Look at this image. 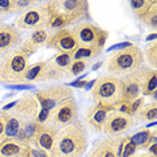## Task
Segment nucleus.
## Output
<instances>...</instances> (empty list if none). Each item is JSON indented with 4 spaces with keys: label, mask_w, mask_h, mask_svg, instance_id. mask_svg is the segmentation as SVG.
<instances>
[{
    "label": "nucleus",
    "mask_w": 157,
    "mask_h": 157,
    "mask_svg": "<svg viewBox=\"0 0 157 157\" xmlns=\"http://www.w3.org/2000/svg\"><path fill=\"white\" fill-rule=\"evenodd\" d=\"M149 69H151L149 66H142L140 70L134 71V73L120 77L121 81H122V99L124 101L132 102L141 95L142 81H144V77L146 75Z\"/></svg>",
    "instance_id": "f8f14e48"
},
{
    "label": "nucleus",
    "mask_w": 157,
    "mask_h": 157,
    "mask_svg": "<svg viewBox=\"0 0 157 157\" xmlns=\"http://www.w3.org/2000/svg\"><path fill=\"white\" fill-rule=\"evenodd\" d=\"M146 151H148V155L149 156L157 157V142H153L152 145H149L148 148H146Z\"/></svg>",
    "instance_id": "ea45409f"
},
{
    "label": "nucleus",
    "mask_w": 157,
    "mask_h": 157,
    "mask_svg": "<svg viewBox=\"0 0 157 157\" xmlns=\"http://www.w3.org/2000/svg\"><path fill=\"white\" fill-rule=\"evenodd\" d=\"M132 157H152V156H149L148 153H138V155H134Z\"/></svg>",
    "instance_id": "a18cd8bd"
},
{
    "label": "nucleus",
    "mask_w": 157,
    "mask_h": 157,
    "mask_svg": "<svg viewBox=\"0 0 157 157\" xmlns=\"http://www.w3.org/2000/svg\"><path fill=\"white\" fill-rule=\"evenodd\" d=\"M58 130L59 129L50 126L47 124H39L33 138V142H31V146L50 153V151L52 149V145H54L55 136L58 133Z\"/></svg>",
    "instance_id": "dca6fc26"
},
{
    "label": "nucleus",
    "mask_w": 157,
    "mask_h": 157,
    "mask_svg": "<svg viewBox=\"0 0 157 157\" xmlns=\"http://www.w3.org/2000/svg\"><path fill=\"white\" fill-rule=\"evenodd\" d=\"M78 116H79V108H78L75 98L73 97L56 105L52 110H50V116L46 124L56 128V129H62V128L77 122Z\"/></svg>",
    "instance_id": "0eeeda50"
},
{
    "label": "nucleus",
    "mask_w": 157,
    "mask_h": 157,
    "mask_svg": "<svg viewBox=\"0 0 157 157\" xmlns=\"http://www.w3.org/2000/svg\"><path fill=\"white\" fill-rule=\"evenodd\" d=\"M17 103V99H15V101H12V102H8V103H6L4 106H3V112H10L11 109H13V106H15Z\"/></svg>",
    "instance_id": "a19ab883"
},
{
    "label": "nucleus",
    "mask_w": 157,
    "mask_h": 157,
    "mask_svg": "<svg viewBox=\"0 0 157 157\" xmlns=\"http://www.w3.org/2000/svg\"><path fill=\"white\" fill-rule=\"evenodd\" d=\"M24 145L13 140H6L3 141L2 149H0V156L3 157H20Z\"/></svg>",
    "instance_id": "b1692460"
},
{
    "label": "nucleus",
    "mask_w": 157,
    "mask_h": 157,
    "mask_svg": "<svg viewBox=\"0 0 157 157\" xmlns=\"http://www.w3.org/2000/svg\"><path fill=\"white\" fill-rule=\"evenodd\" d=\"M34 97L36 98L40 109L52 110L56 105H59L69 98H73L74 91L67 85H52V86L34 93Z\"/></svg>",
    "instance_id": "6e6552de"
},
{
    "label": "nucleus",
    "mask_w": 157,
    "mask_h": 157,
    "mask_svg": "<svg viewBox=\"0 0 157 157\" xmlns=\"http://www.w3.org/2000/svg\"><path fill=\"white\" fill-rule=\"evenodd\" d=\"M125 140H126V136L103 138L102 141H99L94 145V148L90 151L87 157H120L118 146Z\"/></svg>",
    "instance_id": "f3484780"
},
{
    "label": "nucleus",
    "mask_w": 157,
    "mask_h": 157,
    "mask_svg": "<svg viewBox=\"0 0 157 157\" xmlns=\"http://www.w3.org/2000/svg\"><path fill=\"white\" fill-rule=\"evenodd\" d=\"M44 7L47 11L46 30L50 33L90 20L89 2L86 0H56L48 2Z\"/></svg>",
    "instance_id": "f257e3e1"
},
{
    "label": "nucleus",
    "mask_w": 157,
    "mask_h": 157,
    "mask_svg": "<svg viewBox=\"0 0 157 157\" xmlns=\"http://www.w3.org/2000/svg\"><path fill=\"white\" fill-rule=\"evenodd\" d=\"M46 23H47V11L46 7H34V8L27 10L22 15L16 19L15 27L17 30H39V28H46Z\"/></svg>",
    "instance_id": "9b49d317"
},
{
    "label": "nucleus",
    "mask_w": 157,
    "mask_h": 157,
    "mask_svg": "<svg viewBox=\"0 0 157 157\" xmlns=\"http://www.w3.org/2000/svg\"><path fill=\"white\" fill-rule=\"evenodd\" d=\"M89 67V60H73L71 65L67 67L66 75L67 77H75L78 74L83 73Z\"/></svg>",
    "instance_id": "c85d7f7f"
},
{
    "label": "nucleus",
    "mask_w": 157,
    "mask_h": 157,
    "mask_svg": "<svg viewBox=\"0 0 157 157\" xmlns=\"http://www.w3.org/2000/svg\"><path fill=\"white\" fill-rule=\"evenodd\" d=\"M7 121H6V126H4V133H3L2 141L6 140H15V137L17 136L22 126V120L17 118L16 116H13L10 112H7Z\"/></svg>",
    "instance_id": "5701e85b"
},
{
    "label": "nucleus",
    "mask_w": 157,
    "mask_h": 157,
    "mask_svg": "<svg viewBox=\"0 0 157 157\" xmlns=\"http://www.w3.org/2000/svg\"><path fill=\"white\" fill-rule=\"evenodd\" d=\"M28 56L20 47L10 51L0 59V83L4 86L26 83V73L30 67Z\"/></svg>",
    "instance_id": "7ed1b4c3"
},
{
    "label": "nucleus",
    "mask_w": 157,
    "mask_h": 157,
    "mask_svg": "<svg viewBox=\"0 0 157 157\" xmlns=\"http://www.w3.org/2000/svg\"><path fill=\"white\" fill-rule=\"evenodd\" d=\"M48 116H50V110H47V109H39V113H38L35 121H36L38 124H46Z\"/></svg>",
    "instance_id": "e433bc0d"
},
{
    "label": "nucleus",
    "mask_w": 157,
    "mask_h": 157,
    "mask_svg": "<svg viewBox=\"0 0 157 157\" xmlns=\"http://www.w3.org/2000/svg\"><path fill=\"white\" fill-rule=\"evenodd\" d=\"M91 97L95 102L103 105L116 106L122 101V81L120 77L101 75L94 82L91 89Z\"/></svg>",
    "instance_id": "39448f33"
},
{
    "label": "nucleus",
    "mask_w": 157,
    "mask_h": 157,
    "mask_svg": "<svg viewBox=\"0 0 157 157\" xmlns=\"http://www.w3.org/2000/svg\"><path fill=\"white\" fill-rule=\"evenodd\" d=\"M137 151H138V149L136 148L132 142H129L126 140V142H125V145H124L122 155H121V157H132V156H134L136 153H137Z\"/></svg>",
    "instance_id": "72a5a7b5"
},
{
    "label": "nucleus",
    "mask_w": 157,
    "mask_h": 157,
    "mask_svg": "<svg viewBox=\"0 0 157 157\" xmlns=\"http://www.w3.org/2000/svg\"><path fill=\"white\" fill-rule=\"evenodd\" d=\"M50 59L58 67H60V69L65 71L67 70V67L71 65V62H73V56H71V54H67V52H56V54Z\"/></svg>",
    "instance_id": "c756f323"
},
{
    "label": "nucleus",
    "mask_w": 157,
    "mask_h": 157,
    "mask_svg": "<svg viewBox=\"0 0 157 157\" xmlns=\"http://www.w3.org/2000/svg\"><path fill=\"white\" fill-rule=\"evenodd\" d=\"M44 46L51 50H55L56 52H67V54H71L74 50L78 48L79 44H78V40L73 33V30L63 28V30L50 33Z\"/></svg>",
    "instance_id": "9d476101"
},
{
    "label": "nucleus",
    "mask_w": 157,
    "mask_h": 157,
    "mask_svg": "<svg viewBox=\"0 0 157 157\" xmlns=\"http://www.w3.org/2000/svg\"><path fill=\"white\" fill-rule=\"evenodd\" d=\"M133 44V43H130V42H120V43H117V44H113V46H110V47L106 50L108 52H114V51H121V50H125V48H128V47H130V46Z\"/></svg>",
    "instance_id": "c9c22d12"
},
{
    "label": "nucleus",
    "mask_w": 157,
    "mask_h": 157,
    "mask_svg": "<svg viewBox=\"0 0 157 157\" xmlns=\"http://www.w3.org/2000/svg\"><path fill=\"white\" fill-rule=\"evenodd\" d=\"M141 94L144 97H151L152 95L153 99H156V95H157V71L156 69H149L146 75L144 77L142 86H141Z\"/></svg>",
    "instance_id": "4be33fe9"
},
{
    "label": "nucleus",
    "mask_w": 157,
    "mask_h": 157,
    "mask_svg": "<svg viewBox=\"0 0 157 157\" xmlns=\"http://www.w3.org/2000/svg\"><path fill=\"white\" fill-rule=\"evenodd\" d=\"M103 66V62L102 60H99V62H97L95 65H93V67H91V70L93 71H95V70H98V69H101V67Z\"/></svg>",
    "instance_id": "c03bdc74"
},
{
    "label": "nucleus",
    "mask_w": 157,
    "mask_h": 157,
    "mask_svg": "<svg viewBox=\"0 0 157 157\" xmlns=\"http://www.w3.org/2000/svg\"><path fill=\"white\" fill-rule=\"evenodd\" d=\"M129 6H130V10L136 15V17H138L141 22H144L146 16L153 10L157 8V0H132Z\"/></svg>",
    "instance_id": "412c9836"
},
{
    "label": "nucleus",
    "mask_w": 157,
    "mask_h": 157,
    "mask_svg": "<svg viewBox=\"0 0 157 157\" xmlns=\"http://www.w3.org/2000/svg\"><path fill=\"white\" fill-rule=\"evenodd\" d=\"M144 106H145V99H144V97L136 98L134 101H132V114H133V116L138 114L142 110Z\"/></svg>",
    "instance_id": "473e14b6"
},
{
    "label": "nucleus",
    "mask_w": 157,
    "mask_h": 157,
    "mask_svg": "<svg viewBox=\"0 0 157 157\" xmlns=\"http://www.w3.org/2000/svg\"><path fill=\"white\" fill-rule=\"evenodd\" d=\"M8 89H13V90H34L35 85L33 83H22V85H13V86H7Z\"/></svg>",
    "instance_id": "4c0bfd02"
},
{
    "label": "nucleus",
    "mask_w": 157,
    "mask_h": 157,
    "mask_svg": "<svg viewBox=\"0 0 157 157\" xmlns=\"http://www.w3.org/2000/svg\"><path fill=\"white\" fill-rule=\"evenodd\" d=\"M142 66H145L144 51L138 46L132 44L125 50L112 52L106 63V70L109 75L124 77L140 70Z\"/></svg>",
    "instance_id": "20e7f679"
},
{
    "label": "nucleus",
    "mask_w": 157,
    "mask_h": 157,
    "mask_svg": "<svg viewBox=\"0 0 157 157\" xmlns=\"http://www.w3.org/2000/svg\"><path fill=\"white\" fill-rule=\"evenodd\" d=\"M138 117V121L140 122H152V121H156L157 120V103H156V99H153V102L148 103L142 108V110L137 114Z\"/></svg>",
    "instance_id": "a878e982"
},
{
    "label": "nucleus",
    "mask_w": 157,
    "mask_h": 157,
    "mask_svg": "<svg viewBox=\"0 0 157 157\" xmlns=\"http://www.w3.org/2000/svg\"><path fill=\"white\" fill-rule=\"evenodd\" d=\"M66 77V71L56 66L51 59H48L46 60L44 69L42 71V75L39 77L38 82H42V83H44V82H58Z\"/></svg>",
    "instance_id": "aec40b11"
},
{
    "label": "nucleus",
    "mask_w": 157,
    "mask_h": 157,
    "mask_svg": "<svg viewBox=\"0 0 157 157\" xmlns=\"http://www.w3.org/2000/svg\"><path fill=\"white\" fill-rule=\"evenodd\" d=\"M153 126H156V121H152V122H151V124H148L145 128H148V129H151V128H153Z\"/></svg>",
    "instance_id": "49530a36"
},
{
    "label": "nucleus",
    "mask_w": 157,
    "mask_h": 157,
    "mask_svg": "<svg viewBox=\"0 0 157 157\" xmlns=\"http://www.w3.org/2000/svg\"><path fill=\"white\" fill-rule=\"evenodd\" d=\"M112 110H114L113 106L103 105V103L98 102L89 106L86 109V113H85V121H86L87 126L90 128V130L94 133H102L105 120Z\"/></svg>",
    "instance_id": "ddd939ff"
},
{
    "label": "nucleus",
    "mask_w": 157,
    "mask_h": 157,
    "mask_svg": "<svg viewBox=\"0 0 157 157\" xmlns=\"http://www.w3.org/2000/svg\"><path fill=\"white\" fill-rule=\"evenodd\" d=\"M23 42L22 34L15 26L0 24V56H4L10 51L15 50Z\"/></svg>",
    "instance_id": "2eb2a0df"
},
{
    "label": "nucleus",
    "mask_w": 157,
    "mask_h": 157,
    "mask_svg": "<svg viewBox=\"0 0 157 157\" xmlns=\"http://www.w3.org/2000/svg\"><path fill=\"white\" fill-rule=\"evenodd\" d=\"M156 38H157V34L156 33H152V34H149L148 36L145 38V40L146 42H151V43H152V42H156Z\"/></svg>",
    "instance_id": "79ce46f5"
},
{
    "label": "nucleus",
    "mask_w": 157,
    "mask_h": 157,
    "mask_svg": "<svg viewBox=\"0 0 157 157\" xmlns=\"http://www.w3.org/2000/svg\"><path fill=\"white\" fill-rule=\"evenodd\" d=\"M144 59L148 62V66L151 69H156L157 66V42L148 43L144 52Z\"/></svg>",
    "instance_id": "cd10ccee"
},
{
    "label": "nucleus",
    "mask_w": 157,
    "mask_h": 157,
    "mask_svg": "<svg viewBox=\"0 0 157 157\" xmlns=\"http://www.w3.org/2000/svg\"><path fill=\"white\" fill-rule=\"evenodd\" d=\"M48 35H50V31L46 30V28L35 30L34 33L31 34L30 38L26 39L24 42H22V44H20L19 47L22 48L28 56H31L39 47H40V46H44Z\"/></svg>",
    "instance_id": "a211bd4d"
},
{
    "label": "nucleus",
    "mask_w": 157,
    "mask_h": 157,
    "mask_svg": "<svg viewBox=\"0 0 157 157\" xmlns=\"http://www.w3.org/2000/svg\"><path fill=\"white\" fill-rule=\"evenodd\" d=\"M89 145L86 125L81 121L58 130L50 157H82Z\"/></svg>",
    "instance_id": "f03ea898"
},
{
    "label": "nucleus",
    "mask_w": 157,
    "mask_h": 157,
    "mask_svg": "<svg viewBox=\"0 0 157 157\" xmlns=\"http://www.w3.org/2000/svg\"><path fill=\"white\" fill-rule=\"evenodd\" d=\"M16 3V7L19 11H23V10H30L31 7H34L36 4V2L34 0H15Z\"/></svg>",
    "instance_id": "f704fd0d"
},
{
    "label": "nucleus",
    "mask_w": 157,
    "mask_h": 157,
    "mask_svg": "<svg viewBox=\"0 0 157 157\" xmlns=\"http://www.w3.org/2000/svg\"><path fill=\"white\" fill-rule=\"evenodd\" d=\"M134 126V118L128 114L112 110L105 120L102 128V133L108 137H118L125 134Z\"/></svg>",
    "instance_id": "1a4fd4ad"
},
{
    "label": "nucleus",
    "mask_w": 157,
    "mask_h": 157,
    "mask_svg": "<svg viewBox=\"0 0 157 157\" xmlns=\"http://www.w3.org/2000/svg\"><path fill=\"white\" fill-rule=\"evenodd\" d=\"M44 63H46V60H42V62H36L35 65H31L28 67V70L26 73V83L38 82L39 77L42 75V71L44 69Z\"/></svg>",
    "instance_id": "bb28decb"
},
{
    "label": "nucleus",
    "mask_w": 157,
    "mask_h": 157,
    "mask_svg": "<svg viewBox=\"0 0 157 157\" xmlns=\"http://www.w3.org/2000/svg\"><path fill=\"white\" fill-rule=\"evenodd\" d=\"M0 157H3V156H0Z\"/></svg>",
    "instance_id": "09e8293b"
},
{
    "label": "nucleus",
    "mask_w": 157,
    "mask_h": 157,
    "mask_svg": "<svg viewBox=\"0 0 157 157\" xmlns=\"http://www.w3.org/2000/svg\"><path fill=\"white\" fill-rule=\"evenodd\" d=\"M7 112L0 110V141H2L3 133H4V126H6V121H7Z\"/></svg>",
    "instance_id": "58836bf2"
},
{
    "label": "nucleus",
    "mask_w": 157,
    "mask_h": 157,
    "mask_svg": "<svg viewBox=\"0 0 157 157\" xmlns=\"http://www.w3.org/2000/svg\"><path fill=\"white\" fill-rule=\"evenodd\" d=\"M94 82H95V79H91V81H87V83H86V86H85L83 89H85V90H91V89H93V86H94Z\"/></svg>",
    "instance_id": "37998d69"
},
{
    "label": "nucleus",
    "mask_w": 157,
    "mask_h": 157,
    "mask_svg": "<svg viewBox=\"0 0 157 157\" xmlns=\"http://www.w3.org/2000/svg\"><path fill=\"white\" fill-rule=\"evenodd\" d=\"M73 33L75 35L78 44L83 47H91L102 51L103 46L108 42L109 31L99 27L93 22H82L73 27Z\"/></svg>",
    "instance_id": "423d86ee"
},
{
    "label": "nucleus",
    "mask_w": 157,
    "mask_h": 157,
    "mask_svg": "<svg viewBox=\"0 0 157 157\" xmlns=\"http://www.w3.org/2000/svg\"><path fill=\"white\" fill-rule=\"evenodd\" d=\"M2 145H3V141H0V149H2Z\"/></svg>",
    "instance_id": "de8ad7c7"
},
{
    "label": "nucleus",
    "mask_w": 157,
    "mask_h": 157,
    "mask_svg": "<svg viewBox=\"0 0 157 157\" xmlns=\"http://www.w3.org/2000/svg\"><path fill=\"white\" fill-rule=\"evenodd\" d=\"M39 103L34 94H26L24 97L17 99V103L13 106V109L10 110V113L16 116L22 121H35L39 113Z\"/></svg>",
    "instance_id": "4468645a"
},
{
    "label": "nucleus",
    "mask_w": 157,
    "mask_h": 157,
    "mask_svg": "<svg viewBox=\"0 0 157 157\" xmlns=\"http://www.w3.org/2000/svg\"><path fill=\"white\" fill-rule=\"evenodd\" d=\"M102 51L91 47H83V46H78L77 50H74L71 52V56H73V60H90L95 56H98Z\"/></svg>",
    "instance_id": "393cba45"
},
{
    "label": "nucleus",
    "mask_w": 157,
    "mask_h": 157,
    "mask_svg": "<svg viewBox=\"0 0 157 157\" xmlns=\"http://www.w3.org/2000/svg\"><path fill=\"white\" fill-rule=\"evenodd\" d=\"M144 23L146 24L148 27H151L153 31H156L157 28V8L153 10V11L146 16V19L144 20Z\"/></svg>",
    "instance_id": "2f4dec72"
},
{
    "label": "nucleus",
    "mask_w": 157,
    "mask_h": 157,
    "mask_svg": "<svg viewBox=\"0 0 157 157\" xmlns=\"http://www.w3.org/2000/svg\"><path fill=\"white\" fill-rule=\"evenodd\" d=\"M128 141L132 142L137 149H146L153 142H157V136L155 130L145 128V129L137 132V133L128 136Z\"/></svg>",
    "instance_id": "6ab92c4d"
},
{
    "label": "nucleus",
    "mask_w": 157,
    "mask_h": 157,
    "mask_svg": "<svg viewBox=\"0 0 157 157\" xmlns=\"http://www.w3.org/2000/svg\"><path fill=\"white\" fill-rule=\"evenodd\" d=\"M13 12H19L16 7L15 0H0V15L2 13H13Z\"/></svg>",
    "instance_id": "7c9ffc66"
}]
</instances>
